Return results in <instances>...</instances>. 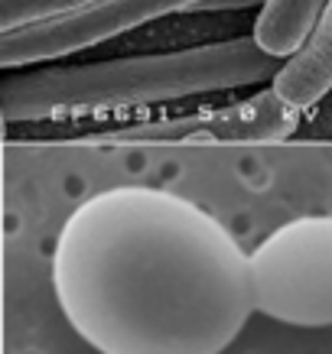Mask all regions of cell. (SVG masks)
<instances>
[{
  "label": "cell",
  "mask_w": 332,
  "mask_h": 354,
  "mask_svg": "<svg viewBox=\"0 0 332 354\" xmlns=\"http://www.w3.org/2000/svg\"><path fill=\"white\" fill-rule=\"evenodd\" d=\"M53 290L101 354H222L254 312L235 234L153 185H114L78 205L55 241Z\"/></svg>",
  "instance_id": "cell-1"
},
{
  "label": "cell",
  "mask_w": 332,
  "mask_h": 354,
  "mask_svg": "<svg viewBox=\"0 0 332 354\" xmlns=\"http://www.w3.org/2000/svg\"><path fill=\"white\" fill-rule=\"evenodd\" d=\"M268 0H205L195 10H247V7H261L264 10Z\"/></svg>",
  "instance_id": "cell-9"
},
{
  "label": "cell",
  "mask_w": 332,
  "mask_h": 354,
  "mask_svg": "<svg viewBox=\"0 0 332 354\" xmlns=\"http://www.w3.org/2000/svg\"><path fill=\"white\" fill-rule=\"evenodd\" d=\"M205 0H107L101 7H91L85 13H72L62 20L23 26L13 32H0V65L10 72L17 65L62 59V55L82 53L91 46L105 43L118 32H128L140 23L160 20L166 13L195 10Z\"/></svg>",
  "instance_id": "cell-5"
},
{
  "label": "cell",
  "mask_w": 332,
  "mask_h": 354,
  "mask_svg": "<svg viewBox=\"0 0 332 354\" xmlns=\"http://www.w3.org/2000/svg\"><path fill=\"white\" fill-rule=\"evenodd\" d=\"M283 62L268 55L254 36L231 43L195 46L182 53L134 55L91 65H59L7 75L0 88L3 120H43L118 104L176 101L189 95H212L228 88L274 82Z\"/></svg>",
  "instance_id": "cell-2"
},
{
  "label": "cell",
  "mask_w": 332,
  "mask_h": 354,
  "mask_svg": "<svg viewBox=\"0 0 332 354\" xmlns=\"http://www.w3.org/2000/svg\"><path fill=\"white\" fill-rule=\"evenodd\" d=\"M254 312L300 328L332 325V215H300L247 254Z\"/></svg>",
  "instance_id": "cell-3"
},
{
  "label": "cell",
  "mask_w": 332,
  "mask_h": 354,
  "mask_svg": "<svg viewBox=\"0 0 332 354\" xmlns=\"http://www.w3.org/2000/svg\"><path fill=\"white\" fill-rule=\"evenodd\" d=\"M270 88L297 111L313 108L320 97L332 91V3L320 17L310 43L283 62Z\"/></svg>",
  "instance_id": "cell-6"
},
{
  "label": "cell",
  "mask_w": 332,
  "mask_h": 354,
  "mask_svg": "<svg viewBox=\"0 0 332 354\" xmlns=\"http://www.w3.org/2000/svg\"><path fill=\"white\" fill-rule=\"evenodd\" d=\"M332 0H268L254 20V43L268 55L287 62L310 43L320 17Z\"/></svg>",
  "instance_id": "cell-7"
},
{
  "label": "cell",
  "mask_w": 332,
  "mask_h": 354,
  "mask_svg": "<svg viewBox=\"0 0 332 354\" xmlns=\"http://www.w3.org/2000/svg\"><path fill=\"white\" fill-rule=\"evenodd\" d=\"M300 124V111L270 88L231 108L199 111L189 118H166L101 130L88 143L107 147H153V143H280Z\"/></svg>",
  "instance_id": "cell-4"
},
{
  "label": "cell",
  "mask_w": 332,
  "mask_h": 354,
  "mask_svg": "<svg viewBox=\"0 0 332 354\" xmlns=\"http://www.w3.org/2000/svg\"><path fill=\"white\" fill-rule=\"evenodd\" d=\"M107 0H0V32L53 23L72 13H85Z\"/></svg>",
  "instance_id": "cell-8"
}]
</instances>
